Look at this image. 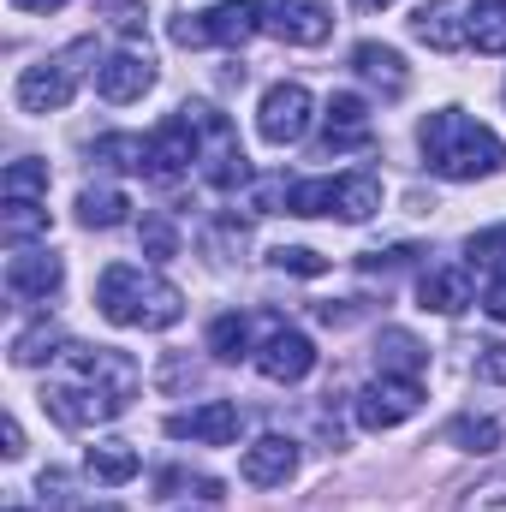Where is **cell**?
I'll return each instance as SVG.
<instances>
[{"instance_id": "7c38bea8", "label": "cell", "mask_w": 506, "mask_h": 512, "mask_svg": "<svg viewBox=\"0 0 506 512\" xmlns=\"http://www.w3.org/2000/svg\"><path fill=\"white\" fill-rule=\"evenodd\" d=\"M256 370H262L268 382H280V387L304 382V376L316 370V346H310V334H298V328L274 322V328H268V340L256 346Z\"/></svg>"}, {"instance_id": "f1b7e54d", "label": "cell", "mask_w": 506, "mask_h": 512, "mask_svg": "<svg viewBox=\"0 0 506 512\" xmlns=\"http://www.w3.org/2000/svg\"><path fill=\"white\" fill-rule=\"evenodd\" d=\"M471 48L506 54V0H471Z\"/></svg>"}, {"instance_id": "8fae6325", "label": "cell", "mask_w": 506, "mask_h": 512, "mask_svg": "<svg viewBox=\"0 0 506 512\" xmlns=\"http://www.w3.org/2000/svg\"><path fill=\"white\" fill-rule=\"evenodd\" d=\"M262 30L292 48H316V42H328L334 12H328V0H262Z\"/></svg>"}, {"instance_id": "484cf974", "label": "cell", "mask_w": 506, "mask_h": 512, "mask_svg": "<svg viewBox=\"0 0 506 512\" xmlns=\"http://www.w3.org/2000/svg\"><path fill=\"white\" fill-rule=\"evenodd\" d=\"M60 352H66V340H60V328H54V322H36V328H24V334L12 340V364H18V370L54 364Z\"/></svg>"}, {"instance_id": "d6986e66", "label": "cell", "mask_w": 506, "mask_h": 512, "mask_svg": "<svg viewBox=\"0 0 506 512\" xmlns=\"http://www.w3.org/2000/svg\"><path fill=\"white\" fill-rule=\"evenodd\" d=\"M417 304L435 310V316H459L477 304V286H471V268H429L417 280Z\"/></svg>"}, {"instance_id": "9a60e30c", "label": "cell", "mask_w": 506, "mask_h": 512, "mask_svg": "<svg viewBox=\"0 0 506 512\" xmlns=\"http://www.w3.org/2000/svg\"><path fill=\"white\" fill-rule=\"evenodd\" d=\"M66 280V262L54 251H36V245H18L6 256V292L12 298H30V304H48Z\"/></svg>"}, {"instance_id": "1f68e13d", "label": "cell", "mask_w": 506, "mask_h": 512, "mask_svg": "<svg viewBox=\"0 0 506 512\" xmlns=\"http://www.w3.org/2000/svg\"><path fill=\"white\" fill-rule=\"evenodd\" d=\"M459 512H506V471L483 477V483H471V489L459 495Z\"/></svg>"}, {"instance_id": "d4e9b609", "label": "cell", "mask_w": 506, "mask_h": 512, "mask_svg": "<svg viewBox=\"0 0 506 512\" xmlns=\"http://www.w3.org/2000/svg\"><path fill=\"white\" fill-rule=\"evenodd\" d=\"M0 239H6V251H18L30 239H48V209L42 203H6L0 209Z\"/></svg>"}, {"instance_id": "83f0119b", "label": "cell", "mask_w": 506, "mask_h": 512, "mask_svg": "<svg viewBox=\"0 0 506 512\" xmlns=\"http://www.w3.org/2000/svg\"><path fill=\"white\" fill-rule=\"evenodd\" d=\"M96 161H102V167H120V173H143V167H149V137H137V131H108V137H96Z\"/></svg>"}, {"instance_id": "44dd1931", "label": "cell", "mask_w": 506, "mask_h": 512, "mask_svg": "<svg viewBox=\"0 0 506 512\" xmlns=\"http://www.w3.org/2000/svg\"><path fill=\"white\" fill-rule=\"evenodd\" d=\"M84 471H90L96 483L120 489V483H131V477L143 471V459H137V447H131V441H96V447L84 453Z\"/></svg>"}, {"instance_id": "e0dca14e", "label": "cell", "mask_w": 506, "mask_h": 512, "mask_svg": "<svg viewBox=\"0 0 506 512\" xmlns=\"http://www.w3.org/2000/svg\"><path fill=\"white\" fill-rule=\"evenodd\" d=\"M376 120H370V102L340 90L328 108H322V155H346V149H370Z\"/></svg>"}, {"instance_id": "ba28073f", "label": "cell", "mask_w": 506, "mask_h": 512, "mask_svg": "<svg viewBox=\"0 0 506 512\" xmlns=\"http://www.w3.org/2000/svg\"><path fill=\"white\" fill-rule=\"evenodd\" d=\"M197 161H203V131H197V120H191L185 108L167 114L161 126L149 131V167H143V173H149L155 185H179Z\"/></svg>"}, {"instance_id": "2e32d148", "label": "cell", "mask_w": 506, "mask_h": 512, "mask_svg": "<svg viewBox=\"0 0 506 512\" xmlns=\"http://www.w3.org/2000/svg\"><path fill=\"white\" fill-rule=\"evenodd\" d=\"M149 90H155V60H149V54H137V48H120V54H108V60L96 66V96H102V102H114V108L143 102Z\"/></svg>"}, {"instance_id": "3957f363", "label": "cell", "mask_w": 506, "mask_h": 512, "mask_svg": "<svg viewBox=\"0 0 506 512\" xmlns=\"http://www.w3.org/2000/svg\"><path fill=\"white\" fill-rule=\"evenodd\" d=\"M96 310H102L114 328L161 334V328H173V322L185 316V292H179L167 274L143 268V262H114V268H102V280H96Z\"/></svg>"}, {"instance_id": "7bdbcfd3", "label": "cell", "mask_w": 506, "mask_h": 512, "mask_svg": "<svg viewBox=\"0 0 506 512\" xmlns=\"http://www.w3.org/2000/svg\"><path fill=\"white\" fill-rule=\"evenodd\" d=\"M358 12H381V6H393V0H352Z\"/></svg>"}, {"instance_id": "52a82bcc", "label": "cell", "mask_w": 506, "mask_h": 512, "mask_svg": "<svg viewBox=\"0 0 506 512\" xmlns=\"http://www.w3.org/2000/svg\"><path fill=\"white\" fill-rule=\"evenodd\" d=\"M197 131H203V179L215 185V191H239L245 179H251V161H245V149H239V131L227 114H215L209 102H191L185 108Z\"/></svg>"}, {"instance_id": "ab89813d", "label": "cell", "mask_w": 506, "mask_h": 512, "mask_svg": "<svg viewBox=\"0 0 506 512\" xmlns=\"http://www.w3.org/2000/svg\"><path fill=\"white\" fill-rule=\"evenodd\" d=\"M0 441H6V447H0L6 459H18V453H24V429H18V417H6V423H0Z\"/></svg>"}, {"instance_id": "ffe728a7", "label": "cell", "mask_w": 506, "mask_h": 512, "mask_svg": "<svg viewBox=\"0 0 506 512\" xmlns=\"http://www.w3.org/2000/svg\"><path fill=\"white\" fill-rule=\"evenodd\" d=\"M352 72L381 90V96H405L411 90V72H405V60H399V48H387V42H358L352 48Z\"/></svg>"}, {"instance_id": "4dcf8cb0", "label": "cell", "mask_w": 506, "mask_h": 512, "mask_svg": "<svg viewBox=\"0 0 506 512\" xmlns=\"http://www.w3.org/2000/svg\"><path fill=\"white\" fill-rule=\"evenodd\" d=\"M137 239H143V256H149V262H167V256H179V227H173L167 215H143Z\"/></svg>"}, {"instance_id": "cb8c5ba5", "label": "cell", "mask_w": 506, "mask_h": 512, "mask_svg": "<svg viewBox=\"0 0 506 512\" xmlns=\"http://www.w3.org/2000/svg\"><path fill=\"white\" fill-rule=\"evenodd\" d=\"M0 197L6 203H48V161H36V155L12 161L0 179Z\"/></svg>"}, {"instance_id": "ac0fdd59", "label": "cell", "mask_w": 506, "mask_h": 512, "mask_svg": "<svg viewBox=\"0 0 506 512\" xmlns=\"http://www.w3.org/2000/svg\"><path fill=\"white\" fill-rule=\"evenodd\" d=\"M239 477H245L251 489H286V483L298 477V441H286V435L251 441L245 459H239Z\"/></svg>"}, {"instance_id": "8992f818", "label": "cell", "mask_w": 506, "mask_h": 512, "mask_svg": "<svg viewBox=\"0 0 506 512\" xmlns=\"http://www.w3.org/2000/svg\"><path fill=\"white\" fill-rule=\"evenodd\" d=\"M96 54V42L84 36V42H72L66 54H54V60H42V66H24L18 72V108L24 114H60L72 96H78V78H84V66L78 60H90Z\"/></svg>"}, {"instance_id": "b9f144b4", "label": "cell", "mask_w": 506, "mask_h": 512, "mask_svg": "<svg viewBox=\"0 0 506 512\" xmlns=\"http://www.w3.org/2000/svg\"><path fill=\"white\" fill-rule=\"evenodd\" d=\"M12 6H18V12H60L66 0H12Z\"/></svg>"}, {"instance_id": "836d02e7", "label": "cell", "mask_w": 506, "mask_h": 512, "mask_svg": "<svg viewBox=\"0 0 506 512\" xmlns=\"http://www.w3.org/2000/svg\"><path fill=\"white\" fill-rule=\"evenodd\" d=\"M155 489H161V495L191 489V495H203V501H221V483H215V477H191V471H161V477H155Z\"/></svg>"}, {"instance_id": "f546056e", "label": "cell", "mask_w": 506, "mask_h": 512, "mask_svg": "<svg viewBox=\"0 0 506 512\" xmlns=\"http://www.w3.org/2000/svg\"><path fill=\"white\" fill-rule=\"evenodd\" d=\"M447 441H453L459 453H495V447H501V423H495V417L465 411V417H453V423H447Z\"/></svg>"}, {"instance_id": "277c9868", "label": "cell", "mask_w": 506, "mask_h": 512, "mask_svg": "<svg viewBox=\"0 0 506 512\" xmlns=\"http://www.w3.org/2000/svg\"><path fill=\"white\" fill-rule=\"evenodd\" d=\"M381 209V179L370 167L334 173V179H286V215H334V221H370Z\"/></svg>"}, {"instance_id": "f35d334b", "label": "cell", "mask_w": 506, "mask_h": 512, "mask_svg": "<svg viewBox=\"0 0 506 512\" xmlns=\"http://www.w3.org/2000/svg\"><path fill=\"white\" fill-rule=\"evenodd\" d=\"M483 310H489L495 322H506V274H495V280L483 286Z\"/></svg>"}, {"instance_id": "4316f807", "label": "cell", "mask_w": 506, "mask_h": 512, "mask_svg": "<svg viewBox=\"0 0 506 512\" xmlns=\"http://www.w3.org/2000/svg\"><path fill=\"white\" fill-rule=\"evenodd\" d=\"M209 352H215L221 364H239V358H256V352H251V322H245L239 310L215 316V322H209Z\"/></svg>"}, {"instance_id": "5bb4252c", "label": "cell", "mask_w": 506, "mask_h": 512, "mask_svg": "<svg viewBox=\"0 0 506 512\" xmlns=\"http://www.w3.org/2000/svg\"><path fill=\"white\" fill-rule=\"evenodd\" d=\"M411 36L435 54L471 48V0H423L417 18H411Z\"/></svg>"}, {"instance_id": "6da1fadb", "label": "cell", "mask_w": 506, "mask_h": 512, "mask_svg": "<svg viewBox=\"0 0 506 512\" xmlns=\"http://www.w3.org/2000/svg\"><path fill=\"white\" fill-rule=\"evenodd\" d=\"M143 387L137 358L120 346H72L48 364V387H42V405L54 411L60 429H96V423H114L126 417L131 399Z\"/></svg>"}, {"instance_id": "603a6c76", "label": "cell", "mask_w": 506, "mask_h": 512, "mask_svg": "<svg viewBox=\"0 0 506 512\" xmlns=\"http://www.w3.org/2000/svg\"><path fill=\"white\" fill-rule=\"evenodd\" d=\"M376 364H381V376H417V382H423L429 352H423L405 328H387V334H381V346H376Z\"/></svg>"}, {"instance_id": "30bf717a", "label": "cell", "mask_w": 506, "mask_h": 512, "mask_svg": "<svg viewBox=\"0 0 506 512\" xmlns=\"http://www.w3.org/2000/svg\"><path fill=\"white\" fill-rule=\"evenodd\" d=\"M417 405H423V382L417 376H376V382L358 387V399H352L364 429H399L405 417H417Z\"/></svg>"}, {"instance_id": "7402d4cb", "label": "cell", "mask_w": 506, "mask_h": 512, "mask_svg": "<svg viewBox=\"0 0 506 512\" xmlns=\"http://www.w3.org/2000/svg\"><path fill=\"white\" fill-rule=\"evenodd\" d=\"M126 191H114V185H84L78 191V221L90 227V233H108V227H120L126 221Z\"/></svg>"}, {"instance_id": "d6a6232c", "label": "cell", "mask_w": 506, "mask_h": 512, "mask_svg": "<svg viewBox=\"0 0 506 512\" xmlns=\"http://www.w3.org/2000/svg\"><path fill=\"white\" fill-rule=\"evenodd\" d=\"M268 262H274L280 274H304V280H310V274H328V262L310 251V245H280V251H268Z\"/></svg>"}, {"instance_id": "4fadbf2b", "label": "cell", "mask_w": 506, "mask_h": 512, "mask_svg": "<svg viewBox=\"0 0 506 512\" xmlns=\"http://www.w3.org/2000/svg\"><path fill=\"white\" fill-rule=\"evenodd\" d=\"M239 429H245L239 399H209V405H197V411L167 417V435H173V441H197V447H227V441H239Z\"/></svg>"}, {"instance_id": "74e56055", "label": "cell", "mask_w": 506, "mask_h": 512, "mask_svg": "<svg viewBox=\"0 0 506 512\" xmlns=\"http://www.w3.org/2000/svg\"><path fill=\"white\" fill-rule=\"evenodd\" d=\"M483 358H477V376L483 382H506V346L501 340H489V346H477Z\"/></svg>"}, {"instance_id": "d590c367", "label": "cell", "mask_w": 506, "mask_h": 512, "mask_svg": "<svg viewBox=\"0 0 506 512\" xmlns=\"http://www.w3.org/2000/svg\"><path fill=\"white\" fill-rule=\"evenodd\" d=\"M203 245H209V251H245V221H239V215H221V221L203 233Z\"/></svg>"}, {"instance_id": "ee69618b", "label": "cell", "mask_w": 506, "mask_h": 512, "mask_svg": "<svg viewBox=\"0 0 506 512\" xmlns=\"http://www.w3.org/2000/svg\"><path fill=\"white\" fill-rule=\"evenodd\" d=\"M84 512H126V507H114V501H102V507H84Z\"/></svg>"}, {"instance_id": "8d00e7d4", "label": "cell", "mask_w": 506, "mask_h": 512, "mask_svg": "<svg viewBox=\"0 0 506 512\" xmlns=\"http://www.w3.org/2000/svg\"><path fill=\"white\" fill-rule=\"evenodd\" d=\"M36 495H42V507H66L72 501V477L66 471H42L36 477Z\"/></svg>"}, {"instance_id": "60d3db41", "label": "cell", "mask_w": 506, "mask_h": 512, "mask_svg": "<svg viewBox=\"0 0 506 512\" xmlns=\"http://www.w3.org/2000/svg\"><path fill=\"white\" fill-rule=\"evenodd\" d=\"M405 262H411L405 245H399V251H370V256H364V268H405Z\"/></svg>"}, {"instance_id": "9c48e42d", "label": "cell", "mask_w": 506, "mask_h": 512, "mask_svg": "<svg viewBox=\"0 0 506 512\" xmlns=\"http://www.w3.org/2000/svg\"><path fill=\"white\" fill-rule=\"evenodd\" d=\"M310 120H316V102H310L304 84H268V90H262V108H256V131H262V143H274V149L304 143Z\"/></svg>"}, {"instance_id": "e575fe53", "label": "cell", "mask_w": 506, "mask_h": 512, "mask_svg": "<svg viewBox=\"0 0 506 512\" xmlns=\"http://www.w3.org/2000/svg\"><path fill=\"white\" fill-rule=\"evenodd\" d=\"M465 251H471V262H483V268H501V274H506V227H489V233H477Z\"/></svg>"}, {"instance_id": "f6af8a7d", "label": "cell", "mask_w": 506, "mask_h": 512, "mask_svg": "<svg viewBox=\"0 0 506 512\" xmlns=\"http://www.w3.org/2000/svg\"><path fill=\"white\" fill-rule=\"evenodd\" d=\"M12 512H24V507H12Z\"/></svg>"}, {"instance_id": "7a4b0ae2", "label": "cell", "mask_w": 506, "mask_h": 512, "mask_svg": "<svg viewBox=\"0 0 506 512\" xmlns=\"http://www.w3.org/2000/svg\"><path fill=\"white\" fill-rule=\"evenodd\" d=\"M417 149H423L429 173L459 179V185H465V179H489V173L506 167V143L483 126V120H471L465 108H435V114H423Z\"/></svg>"}, {"instance_id": "5b68a950", "label": "cell", "mask_w": 506, "mask_h": 512, "mask_svg": "<svg viewBox=\"0 0 506 512\" xmlns=\"http://www.w3.org/2000/svg\"><path fill=\"white\" fill-rule=\"evenodd\" d=\"M262 30V0H215L209 12H179L167 36L179 48H245Z\"/></svg>"}]
</instances>
